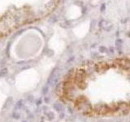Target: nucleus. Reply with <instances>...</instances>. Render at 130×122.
<instances>
[{"label": "nucleus", "instance_id": "nucleus-1", "mask_svg": "<svg viewBox=\"0 0 130 122\" xmlns=\"http://www.w3.org/2000/svg\"><path fill=\"white\" fill-rule=\"evenodd\" d=\"M39 0H0V38L46 16Z\"/></svg>", "mask_w": 130, "mask_h": 122}]
</instances>
